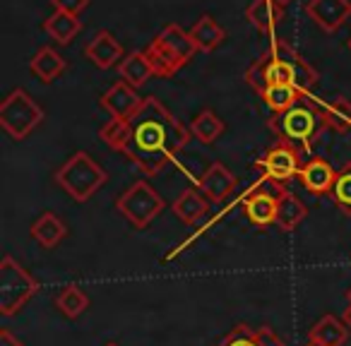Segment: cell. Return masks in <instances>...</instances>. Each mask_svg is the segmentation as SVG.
I'll use <instances>...</instances> for the list:
<instances>
[{"label":"cell","instance_id":"obj_1","mask_svg":"<svg viewBox=\"0 0 351 346\" xmlns=\"http://www.w3.org/2000/svg\"><path fill=\"white\" fill-rule=\"evenodd\" d=\"M99 135L113 151L128 156L142 173L156 176L191 142L193 132L159 99L147 97L130 118H111Z\"/></svg>","mask_w":351,"mask_h":346},{"label":"cell","instance_id":"obj_20","mask_svg":"<svg viewBox=\"0 0 351 346\" xmlns=\"http://www.w3.org/2000/svg\"><path fill=\"white\" fill-rule=\"evenodd\" d=\"M245 17L258 27V32L263 34H274L277 25L284 17V8L277 5L274 0H253L248 8H245Z\"/></svg>","mask_w":351,"mask_h":346},{"label":"cell","instance_id":"obj_31","mask_svg":"<svg viewBox=\"0 0 351 346\" xmlns=\"http://www.w3.org/2000/svg\"><path fill=\"white\" fill-rule=\"evenodd\" d=\"M245 82H248V87H253L260 97L267 92L269 82H267V68H265V58H260L258 63L250 65V68L245 70Z\"/></svg>","mask_w":351,"mask_h":346},{"label":"cell","instance_id":"obj_3","mask_svg":"<svg viewBox=\"0 0 351 346\" xmlns=\"http://www.w3.org/2000/svg\"><path fill=\"white\" fill-rule=\"evenodd\" d=\"M269 130L277 135L279 142L284 145H291L301 151H308L313 147V142L320 137V132L325 130V123H322L320 111L311 106H298L289 108L284 113H274L267 121Z\"/></svg>","mask_w":351,"mask_h":346},{"label":"cell","instance_id":"obj_32","mask_svg":"<svg viewBox=\"0 0 351 346\" xmlns=\"http://www.w3.org/2000/svg\"><path fill=\"white\" fill-rule=\"evenodd\" d=\"M255 341H258V346H287L282 336H279L277 332L267 325L255 330Z\"/></svg>","mask_w":351,"mask_h":346},{"label":"cell","instance_id":"obj_17","mask_svg":"<svg viewBox=\"0 0 351 346\" xmlns=\"http://www.w3.org/2000/svg\"><path fill=\"white\" fill-rule=\"evenodd\" d=\"M207 212H210V200L195 188L181 193V197L173 202V214L186 226H197L207 217Z\"/></svg>","mask_w":351,"mask_h":346},{"label":"cell","instance_id":"obj_11","mask_svg":"<svg viewBox=\"0 0 351 346\" xmlns=\"http://www.w3.org/2000/svg\"><path fill=\"white\" fill-rule=\"evenodd\" d=\"M306 12L322 32H337L351 17V0H308Z\"/></svg>","mask_w":351,"mask_h":346},{"label":"cell","instance_id":"obj_4","mask_svg":"<svg viewBox=\"0 0 351 346\" xmlns=\"http://www.w3.org/2000/svg\"><path fill=\"white\" fill-rule=\"evenodd\" d=\"M106 171L87 154L77 151L73 154L56 173V183L73 197L75 202H87L99 188L106 183Z\"/></svg>","mask_w":351,"mask_h":346},{"label":"cell","instance_id":"obj_23","mask_svg":"<svg viewBox=\"0 0 351 346\" xmlns=\"http://www.w3.org/2000/svg\"><path fill=\"white\" fill-rule=\"evenodd\" d=\"M118 73H121V77L125 79L128 84H132L135 89L147 84L149 77H154V70H152L145 51H132L130 55H125V58L121 60V65H118Z\"/></svg>","mask_w":351,"mask_h":346},{"label":"cell","instance_id":"obj_9","mask_svg":"<svg viewBox=\"0 0 351 346\" xmlns=\"http://www.w3.org/2000/svg\"><path fill=\"white\" fill-rule=\"evenodd\" d=\"M255 166L263 171V176L269 178V181L287 183L291 178H298V173H301V149L279 142L277 147L265 151V156L258 159Z\"/></svg>","mask_w":351,"mask_h":346},{"label":"cell","instance_id":"obj_26","mask_svg":"<svg viewBox=\"0 0 351 346\" xmlns=\"http://www.w3.org/2000/svg\"><path fill=\"white\" fill-rule=\"evenodd\" d=\"M303 97H306V94L296 87H289V84H272V87L263 94V101L267 103L274 113H284V111H289V108L298 106V103L303 101Z\"/></svg>","mask_w":351,"mask_h":346},{"label":"cell","instance_id":"obj_15","mask_svg":"<svg viewBox=\"0 0 351 346\" xmlns=\"http://www.w3.org/2000/svg\"><path fill=\"white\" fill-rule=\"evenodd\" d=\"M154 44H159L164 51H169V53L173 55V58L181 60L183 65H186L197 51L191 32H186L183 27H178V25H166L164 29L159 32V36L154 39Z\"/></svg>","mask_w":351,"mask_h":346},{"label":"cell","instance_id":"obj_18","mask_svg":"<svg viewBox=\"0 0 351 346\" xmlns=\"http://www.w3.org/2000/svg\"><path fill=\"white\" fill-rule=\"evenodd\" d=\"M65 236H68V226H65L63 219H58L53 212H44V214L32 224V238L46 250L58 248V243Z\"/></svg>","mask_w":351,"mask_h":346},{"label":"cell","instance_id":"obj_16","mask_svg":"<svg viewBox=\"0 0 351 346\" xmlns=\"http://www.w3.org/2000/svg\"><path fill=\"white\" fill-rule=\"evenodd\" d=\"M349 339V327L335 315H322L308 332V341L317 346H341Z\"/></svg>","mask_w":351,"mask_h":346},{"label":"cell","instance_id":"obj_8","mask_svg":"<svg viewBox=\"0 0 351 346\" xmlns=\"http://www.w3.org/2000/svg\"><path fill=\"white\" fill-rule=\"evenodd\" d=\"M287 193V188L277 181H269L265 178L263 183L248 190L243 200L245 207V217H248L250 224H255L258 229H267V226L277 224V207H279V197Z\"/></svg>","mask_w":351,"mask_h":346},{"label":"cell","instance_id":"obj_27","mask_svg":"<svg viewBox=\"0 0 351 346\" xmlns=\"http://www.w3.org/2000/svg\"><path fill=\"white\" fill-rule=\"evenodd\" d=\"M191 132L202 145H212V142L224 132V123H221V118L217 116L215 111L205 108V111H200L195 116V121H193V125H191Z\"/></svg>","mask_w":351,"mask_h":346},{"label":"cell","instance_id":"obj_33","mask_svg":"<svg viewBox=\"0 0 351 346\" xmlns=\"http://www.w3.org/2000/svg\"><path fill=\"white\" fill-rule=\"evenodd\" d=\"M51 3L58 12H70V15H80L89 5V0H51Z\"/></svg>","mask_w":351,"mask_h":346},{"label":"cell","instance_id":"obj_35","mask_svg":"<svg viewBox=\"0 0 351 346\" xmlns=\"http://www.w3.org/2000/svg\"><path fill=\"white\" fill-rule=\"evenodd\" d=\"M341 320H344V325L349 327V332H351V303L344 308V315H341Z\"/></svg>","mask_w":351,"mask_h":346},{"label":"cell","instance_id":"obj_38","mask_svg":"<svg viewBox=\"0 0 351 346\" xmlns=\"http://www.w3.org/2000/svg\"><path fill=\"white\" fill-rule=\"evenodd\" d=\"M106 346H118V344H113V341H108V344Z\"/></svg>","mask_w":351,"mask_h":346},{"label":"cell","instance_id":"obj_28","mask_svg":"<svg viewBox=\"0 0 351 346\" xmlns=\"http://www.w3.org/2000/svg\"><path fill=\"white\" fill-rule=\"evenodd\" d=\"M87 306H89L87 293L77 286H65L63 291L56 296V308H58L65 317H70V320L82 315V312L87 310Z\"/></svg>","mask_w":351,"mask_h":346},{"label":"cell","instance_id":"obj_12","mask_svg":"<svg viewBox=\"0 0 351 346\" xmlns=\"http://www.w3.org/2000/svg\"><path fill=\"white\" fill-rule=\"evenodd\" d=\"M298 181L301 186L306 188L308 193L313 195H327L332 193L335 188V181H337V171L332 169V164L322 156H313L308 159L306 164L301 166V173H298Z\"/></svg>","mask_w":351,"mask_h":346},{"label":"cell","instance_id":"obj_34","mask_svg":"<svg viewBox=\"0 0 351 346\" xmlns=\"http://www.w3.org/2000/svg\"><path fill=\"white\" fill-rule=\"evenodd\" d=\"M0 346H25V341L17 339L10 330H0Z\"/></svg>","mask_w":351,"mask_h":346},{"label":"cell","instance_id":"obj_19","mask_svg":"<svg viewBox=\"0 0 351 346\" xmlns=\"http://www.w3.org/2000/svg\"><path fill=\"white\" fill-rule=\"evenodd\" d=\"M65 68H68L65 58L58 53V51L51 49V46H44V49H39L34 53V58L29 60V70L44 84H51L53 79H58L60 75L65 73Z\"/></svg>","mask_w":351,"mask_h":346},{"label":"cell","instance_id":"obj_22","mask_svg":"<svg viewBox=\"0 0 351 346\" xmlns=\"http://www.w3.org/2000/svg\"><path fill=\"white\" fill-rule=\"evenodd\" d=\"M80 29H82V22H80L77 15H70V12L56 10L53 15L44 22V32L51 39L58 41L60 46H68L70 41L80 34Z\"/></svg>","mask_w":351,"mask_h":346},{"label":"cell","instance_id":"obj_6","mask_svg":"<svg viewBox=\"0 0 351 346\" xmlns=\"http://www.w3.org/2000/svg\"><path fill=\"white\" fill-rule=\"evenodd\" d=\"M44 121V108L25 92L15 89L0 103V125L12 140H25Z\"/></svg>","mask_w":351,"mask_h":346},{"label":"cell","instance_id":"obj_36","mask_svg":"<svg viewBox=\"0 0 351 346\" xmlns=\"http://www.w3.org/2000/svg\"><path fill=\"white\" fill-rule=\"evenodd\" d=\"M274 3H277V5H282V8H287L289 3H291V0H274Z\"/></svg>","mask_w":351,"mask_h":346},{"label":"cell","instance_id":"obj_14","mask_svg":"<svg viewBox=\"0 0 351 346\" xmlns=\"http://www.w3.org/2000/svg\"><path fill=\"white\" fill-rule=\"evenodd\" d=\"M84 55H87L89 60H92L94 65H97L99 70H108L113 68V65H121L123 60V46L116 41V36L111 34V32H99L97 36H94L92 41L87 44V49H84Z\"/></svg>","mask_w":351,"mask_h":346},{"label":"cell","instance_id":"obj_7","mask_svg":"<svg viewBox=\"0 0 351 346\" xmlns=\"http://www.w3.org/2000/svg\"><path fill=\"white\" fill-rule=\"evenodd\" d=\"M166 202L147 181H137L116 200V210L130 221L135 229H147L164 212Z\"/></svg>","mask_w":351,"mask_h":346},{"label":"cell","instance_id":"obj_39","mask_svg":"<svg viewBox=\"0 0 351 346\" xmlns=\"http://www.w3.org/2000/svg\"><path fill=\"white\" fill-rule=\"evenodd\" d=\"M306 346H317V344H311V341H308V344Z\"/></svg>","mask_w":351,"mask_h":346},{"label":"cell","instance_id":"obj_24","mask_svg":"<svg viewBox=\"0 0 351 346\" xmlns=\"http://www.w3.org/2000/svg\"><path fill=\"white\" fill-rule=\"evenodd\" d=\"M306 214H308V210H306V205H303L301 200H298L293 193H284L282 197H279V207H277V229L279 231H293L298 224H301L303 219H306Z\"/></svg>","mask_w":351,"mask_h":346},{"label":"cell","instance_id":"obj_29","mask_svg":"<svg viewBox=\"0 0 351 346\" xmlns=\"http://www.w3.org/2000/svg\"><path fill=\"white\" fill-rule=\"evenodd\" d=\"M332 200L341 210L344 217H351V161H346L339 171H337V181L332 188Z\"/></svg>","mask_w":351,"mask_h":346},{"label":"cell","instance_id":"obj_21","mask_svg":"<svg viewBox=\"0 0 351 346\" xmlns=\"http://www.w3.org/2000/svg\"><path fill=\"white\" fill-rule=\"evenodd\" d=\"M320 116L325 130L332 127L337 132H351V101L346 97H335L320 103Z\"/></svg>","mask_w":351,"mask_h":346},{"label":"cell","instance_id":"obj_40","mask_svg":"<svg viewBox=\"0 0 351 346\" xmlns=\"http://www.w3.org/2000/svg\"><path fill=\"white\" fill-rule=\"evenodd\" d=\"M349 49H351V39H349Z\"/></svg>","mask_w":351,"mask_h":346},{"label":"cell","instance_id":"obj_25","mask_svg":"<svg viewBox=\"0 0 351 346\" xmlns=\"http://www.w3.org/2000/svg\"><path fill=\"white\" fill-rule=\"evenodd\" d=\"M191 36H193V41H195V46H197V51H205V53H212V51L217 49V46L224 41V29H221L219 25H217L215 20H212L210 15H205V17H200L197 20V25L191 29Z\"/></svg>","mask_w":351,"mask_h":346},{"label":"cell","instance_id":"obj_2","mask_svg":"<svg viewBox=\"0 0 351 346\" xmlns=\"http://www.w3.org/2000/svg\"><path fill=\"white\" fill-rule=\"evenodd\" d=\"M263 58L265 68H267L269 87L272 84H289V87L301 89L303 94H308L311 87H315L317 70L308 60H303L298 51L289 46L287 41H274L269 51L263 53Z\"/></svg>","mask_w":351,"mask_h":346},{"label":"cell","instance_id":"obj_13","mask_svg":"<svg viewBox=\"0 0 351 346\" xmlns=\"http://www.w3.org/2000/svg\"><path fill=\"white\" fill-rule=\"evenodd\" d=\"M142 101H145V99H142L140 94H137V89L132 87V84H128L125 79L116 82L101 97V106L111 113V118H118V121L130 118L132 113L142 106Z\"/></svg>","mask_w":351,"mask_h":346},{"label":"cell","instance_id":"obj_5","mask_svg":"<svg viewBox=\"0 0 351 346\" xmlns=\"http://www.w3.org/2000/svg\"><path fill=\"white\" fill-rule=\"evenodd\" d=\"M36 291V279L10 255H5L0 262V315L10 317L20 312Z\"/></svg>","mask_w":351,"mask_h":346},{"label":"cell","instance_id":"obj_10","mask_svg":"<svg viewBox=\"0 0 351 346\" xmlns=\"http://www.w3.org/2000/svg\"><path fill=\"white\" fill-rule=\"evenodd\" d=\"M236 188H239V178H236L221 161H215V164L202 173L197 190L210 200V205H219L226 197H231V193H236Z\"/></svg>","mask_w":351,"mask_h":346},{"label":"cell","instance_id":"obj_37","mask_svg":"<svg viewBox=\"0 0 351 346\" xmlns=\"http://www.w3.org/2000/svg\"><path fill=\"white\" fill-rule=\"evenodd\" d=\"M346 301H349V303H351V288H349V293H346Z\"/></svg>","mask_w":351,"mask_h":346},{"label":"cell","instance_id":"obj_30","mask_svg":"<svg viewBox=\"0 0 351 346\" xmlns=\"http://www.w3.org/2000/svg\"><path fill=\"white\" fill-rule=\"evenodd\" d=\"M217 346H258V341H255V330H250L248 325H236Z\"/></svg>","mask_w":351,"mask_h":346}]
</instances>
